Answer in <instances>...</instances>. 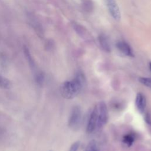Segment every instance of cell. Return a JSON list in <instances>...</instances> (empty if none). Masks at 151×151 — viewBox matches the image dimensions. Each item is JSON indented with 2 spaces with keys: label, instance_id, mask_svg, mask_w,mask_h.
I'll return each instance as SVG.
<instances>
[{
  "label": "cell",
  "instance_id": "obj_1",
  "mask_svg": "<svg viewBox=\"0 0 151 151\" xmlns=\"http://www.w3.org/2000/svg\"><path fill=\"white\" fill-rule=\"evenodd\" d=\"M86 83V77L81 71H78L74 78L70 81H66L60 86V93L66 99H72L77 96Z\"/></svg>",
  "mask_w": 151,
  "mask_h": 151
},
{
  "label": "cell",
  "instance_id": "obj_2",
  "mask_svg": "<svg viewBox=\"0 0 151 151\" xmlns=\"http://www.w3.org/2000/svg\"><path fill=\"white\" fill-rule=\"evenodd\" d=\"M96 106L97 111V129H100L106 124L108 120V110L107 106L104 101H100Z\"/></svg>",
  "mask_w": 151,
  "mask_h": 151
},
{
  "label": "cell",
  "instance_id": "obj_3",
  "mask_svg": "<svg viewBox=\"0 0 151 151\" xmlns=\"http://www.w3.org/2000/svg\"><path fill=\"white\" fill-rule=\"evenodd\" d=\"M81 114V109L78 106H76L73 108L68 121V125L73 130H77L79 129Z\"/></svg>",
  "mask_w": 151,
  "mask_h": 151
},
{
  "label": "cell",
  "instance_id": "obj_4",
  "mask_svg": "<svg viewBox=\"0 0 151 151\" xmlns=\"http://www.w3.org/2000/svg\"><path fill=\"white\" fill-rule=\"evenodd\" d=\"M106 4L112 17L115 20H120L121 18V13L116 1L115 0H106Z\"/></svg>",
  "mask_w": 151,
  "mask_h": 151
},
{
  "label": "cell",
  "instance_id": "obj_5",
  "mask_svg": "<svg viewBox=\"0 0 151 151\" xmlns=\"http://www.w3.org/2000/svg\"><path fill=\"white\" fill-rule=\"evenodd\" d=\"M97 111L96 106L94 107L91 111L88 120V123L86 127V132L87 133H93L96 129H97Z\"/></svg>",
  "mask_w": 151,
  "mask_h": 151
},
{
  "label": "cell",
  "instance_id": "obj_6",
  "mask_svg": "<svg viewBox=\"0 0 151 151\" xmlns=\"http://www.w3.org/2000/svg\"><path fill=\"white\" fill-rule=\"evenodd\" d=\"M135 104L140 113H143L146 106V99L143 94L138 93L136 95L135 99Z\"/></svg>",
  "mask_w": 151,
  "mask_h": 151
},
{
  "label": "cell",
  "instance_id": "obj_7",
  "mask_svg": "<svg viewBox=\"0 0 151 151\" xmlns=\"http://www.w3.org/2000/svg\"><path fill=\"white\" fill-rule=\"evenodd\" d=\"M116 47L117 49L123 54L129 57L134 56L130 46L127 42L124 41H119L116 44Z\"/></svg>",
  "mask_w": 151,
  "mask_h": 151
},
{
  "label": "cell",
  "instance_id": "obj_8",
  "mask_svg": "<svg viewBox=\"0 0 151 151\" xmlns=\"http://www.w3.org/2000/svg\"><path fill=\"white\" fill-rule=\"evenodd\" d=\"M99 41L100 44V46L106 52H110L111 50L110 43L109 41L108 38L103 34H101L99 37Z\"/></svg>",
  "mask_w": 151,
  "mask_h": 151
},
{
  "label": "cell",
  "instance_id": "obj_9",
  "mask_svg": "<svg viewBox=\"0 0 151 151\" xmlns=\"http://www.w3.org/2000/svg\"><path fill=\"white\" fill-rule=\"evenodd\" d=\"M134 141V137L132 134H127L123 136V143L127 147H130L132 145Z\"/></svg>",
  "mask_w": 151,
  "mask_h": 151
},
{
  "label": "cell",
  "instance_id": "obj_10",
  "mask_svg": "<svg viewBox=\"0 0 151 151\" xmlns=\"http://www.w3.org/2000/svg\"><path fill=\"white\" fill-rule=\"evenodd\" d=\"M11 87V81L5 77L0 75V87L4 89H8Z\"/></svg>",
  "mask_w": 151,
  "mask_h": 151
},
{
  "label": "cell",
  "instance_id": "obj_11",
  "mask_svg": "<svg viewBox=\"0 0 151 151\" xmlns=\"http://www.w3.org/2000/svg\"><path fill=\"white\" fill-rule=\"evenodd\" d=\"M97 149L96 142L94 140H91L87 145L84 151H96Z\"/></svg>",
  "mask_w": 151,
  "mask_h": 151
},
{
  "label": "cell",
  "instance_id": "obj_12",
  "mask_svg": "<svg viewBox=\"0 0 151 151\" xmlns=\"http://www.w3.org/2000/svg\"><path fill=\"white\" fill-rule=\"evenodd\" d=\"M139 81L141 84L151 88V78L139 77Z\"/></svg>",
  "mask_w": 151,
  "mask_h": 151
},
{
  "label": "cell",
  "instance_id": "obj_13",
  "mask_svg": "<svg viewBox=\"0 0 151 151\" xmlns=\"http://www.w3.org/2000/svg\"><path fill=\"white\" fill-rule=\"evenodd\" d=\"M35 80H36V82L40 86H41L44 80V75L43 73H42V72L38 73L35 76Z\"/></svg>",
  "mask_w": 151,
  "mask_h": 151
},
{
  "label": "cell",
  "instance_id": "obj_14",
  "mask_svg": "<svg viewBox=\"0 0 151 151\" xmlns=\"http://www.w3.org/2000/svg\"><path fill=\"white\" fill-rule=\"evenodd\" d=\"M24 52H25V56H26V57H27V60H28V63H29L30 66H31L32 68H34L35 64H34V61H33V60H32V58H31V55H30V54H29V52L28 50L27 49V48H25V49L24 50Z\"/></svg>",
  "mask_w": 151,
  "mask_h": 151
},
{
  "label": "cell",
  "instance_id": "obj_15",
  "mask_svg": "<svg viewBox=\"0 0 151 151\" xmlns=\"http://www.w3.org/2000/svg\"><path fill=\"white\" fill-rule=\"evenodd\" d=\"M79 146H80V142L77 141L72 144V145L70 148L69 151H77L78 149L79 148Z\"/></svg>",
  "mask_w": 151,
  "mask_h": 151
},
{
  "label": "cell",
  "instance_id": "obj_16",
  "mask_svg": "<svg viewBox=\"0 0 151 151\" xmlns=\"http://www.w3.org/2000/svg\"><path fill=\"white\" fill-rule=\"evenodd\" d=\"M0 65H1V67L3 69H5L6 68V60H5L4 57H2V56L0 57Z\"/></svg>",
  "mask_w": 151,
  "mask_h": 151
},
{
  "label": "cell",
  "instance_id": "obj_17",
  "mask_svg": "<svg viewBox=\"0 0 151 151\" xmlns=\"http://www.w3.org/2000/svg\"><path fill=\"white\" fill-rule=\"evenodd\" d=\"M145 120L146 122L150 125H151V117L149 114H146L145 116Z\"/></svg>",
  "mask_w": 151,
  "mask_h": 151
},
{
  "label": "cell",
  "instance_id": "obj_18",
  "mask_svg": "<svg viewBox=\"0 0 151 151\" xmlns=\"http://www.w3.org/2000/svg\"><path fill=\"white\" fill-rule=\"evenodd\" d=\"M149 68H150V69L151 70V62L149 63Z\"/></svg>",
  "mask_w": 151,
  "mask_h": 151
},
{
  "label": "cell",
  "instance_id": "obj_19",
  "mask_svg": "<svg viewBox=\"0 0 151 151\" xmlns=\"http://www.w3.org/2000/svg\"><path fill=\"white\" fill-rule=\"evenodd\" d=\"M96 151H99V150H98V149H97V150H96Z\"/></svg>",
  "mask_w": 151,
  "mask_h": 151
}]
</instances>
